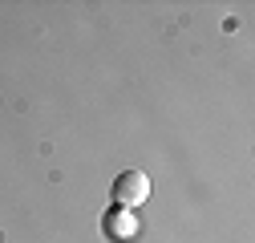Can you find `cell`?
Listing matches in <instances>:
<instances>
[{
	"label": "cell",
	"instance_id": "6da1fadb",
	"mask_svg": "<svg viewBox=\"0 0 255 243\" xmlns=\"http://www.w3.org/2000/svg\"><path fill=\"white\" fill-rule=\"evenodd\" d=\"M114 203H118V211H138L146 199H150V174L146 170H122L118 178H114Z\"/></svg>",
	"mask_w": 255,
	"mask_h": 243
},
{
	"label": "cell",
	"instance_id": "7a4b0ae2",
	"mask_svg": "<svg viewBox=\"0 0 255 243\" xmlns=\"http://www.w3.org/2000/svg\"><path fill=\"white\" fill-rule=\"evenodd\" d=\"M130 215H134V211H122V215H114V219H110L114 239H134V235H138V223H134Z\"/></svg>",
	"mask_w": 255,
	"mask_h": 243
}]
</instances>
